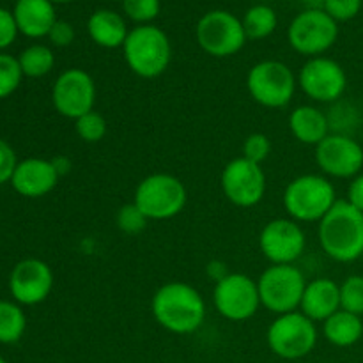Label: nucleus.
Returning a JSON list of instances; mask_svg holds the SVG:
<instances>
[{
    "mask_svg": "<svg viewBox=\"0 0 363 363\" xmlns=\"http://www.w3.org/2000/svg\"><path fill=\"white\" fill-rule=\"evenodd\" d=\"M152 315L167 332L188 335L197 332L206 319V301L194 286L186 282L163 284L152 296Z\"/></svg>",
    "mask_w": 363,
    "mask_h": 363,
    "instance_id": "obj_1",
    "label": "nucleus"
},
{
    "mask_svg": "<svg viewBox=\"0 0 363 363\" xmlns=\"http://www.w3.org/2000/svg\"><path fill=\"white\" fill-rule=\"evenodd\" d=\"M319 245L337 262H354L363 255V213L347 201H337L319 222Z\"/></svg>",
    "mask_w": 363,
    "mask_h": 363,
    "instance_id": "obj_2",
    "label": "nucleus"
},
{
    "mask_svg": "<svg viewBox=\"0 0 363 363\" xmlns=\"http://www.w3.org/2000/svg\"><path fill=\"white\" fill-rule=\"evenodd\" d=\"M128 67L140 78H158L169 69L172 46L169 35L156 25H137L123 45Z\"/></svg>",
    "mask_w": 363,
    "mask_h": 363,
    "instance_id": "obj_3",
    "label": "nucleus"
},
{
    "mask_svg": "<svg viewBox=\"0 0 363 363\" xmlns=\"http://www.w3.org/2000/svg\"><path fill=\"white\" fill-rule=\"evenodd\" d=\"M335 202V188L321 174L298 176L284 191V208L298 223H319Z\"/></svg>",
    "mask_w": 363,
    "mask_h": 363,
    "instance_id": "obj_4",
    "label": "nucleus"
},
{
    "mask_svg": "<svg viewBox=\"0 0 363 363\" xmlns=\"http://www.w3.org/2000/svg\"><path fill=\"white\" fill-rule=\"evenodd\" d=\"M188 201L183 181L172 174L158 172L144 177L135 188L133 204L147 220H170L179 215Z\"/></svg>",
    "mask_w": 363,
    "mask_h": 363,
    "instance_id": "obj_5",
    "label": "nucleus"
},
{
    "mask_svg": "<svg viewBox=\"0 0 363 363\" xmlns=\"http://www.w3.org/2000/svg\"><path fill=\"white\" fill-rule=\"evenodd\" d=\"M307 280L294 264H272L257 280L261 305L277 315L300 308Z\"/></svg>",
    "mask_w": 363,
    "mask_h": 363,
    "instance_id": "obj_6",
    "label": "nucleus"
},
{
    "mask_svg": "<svg viewBox=\"0 0 363 363\" xmlns=\"http://www.w3.org/2000/svg\"><path fill=\"white\" fill-rule=\"evenodd\" d=\"M339 39V23L323 7H311L294 16L287 28V41L305 57H321Z\"/></svg>",
    "mask_w": 363,
    "mask_h": 363,
    "instance_id": "obj_7",
    "label": "nucleus"
},
{
    "mask_svg": "<svg viewBox=\"0 0 363 363\" xmlns=\"http://www.w3.org/2000/svg\"><path fill=\"white\" fill-rule=\"evenodd\" d=\"M266 340L273 353L284 360L308 357L318 344V328L303 312L282 314L269 325Z\"/></svg>",
    "mask_w": 363,
    "mask_h": 363,
    "instance_id": "obj_8",
    "label": "nucleus"
},
{
    "mask_svg": "<svg viewBox=\"0 0 363 363\" xmlns=\"http://www.w3.org/2000/svg\"><path fill=\"white\" fill-rule=\"evenodd\" d=\"M296 77L280 60H261L247 74V89L252 99L266 108H284L296 92Z\"/></svg>",
    "mask_w": 363,
    "mask_h": 363,
    "instance_id": "obj_9",
    "label": "nucleus"
},
{
    "mask_svg": "<svg viewBox=\"0 0 363 363\" xmlns=\"http://www.w3.org/2000/svg\"><path fill=\"white\" fill-rule=\"evenodd\" d=\"M195 38L199 46L216 59L236 55L247 43V34L240 18L223 9L206 13L197 21Z\"/></svg>",
    "mask_w": 363,
    "mask_h": 363,
    "instance_id": "obj_10",
    "label": "nucleus"
},
{
    "mask_svg": "<svg viewBox=\"0 0 363 363\" xmlns=\"http://www.w3.org/2000/svg\"><path fill=\"white\" fill-rule=\"evenodd\" d=\"M213 303L216 312L227 321H248L261 307L257 280L250 279L245 273H229L215 284Z\"/></svg>",
    "mask_w": 363,
    "mask_h": 363,
    "instance_id": "obj_11",
    "label": "nucleus"
},
{
    "mask_svg": "<svg viewBox=\"0 0 363 363\" xmlns=\"http://www.w3.org/2000/svg\"><path fill=\"white\" fill-rule=\"evenodd\" d=\"M52 101L57 112L66 119L78 117L94 110L96 84L87 71L71 67L59 74L52 89Z\"/></svg>",
    "mask_w": 363,
    "mask_h": 363,
    "instance_id": "obj_12",
    "label": "nucleus"
},
{
    "mask_svg": "<svg viewBox=\"0 0 363 363\" xmlns=\"http://www.w3.org/2000/svg\"><path fill=\"white\" fill-rule=\"evenodd\" d=\"M222 190L238 208H254L264 199L266 174L261 165L247 158H234L222 172Z\"/></svg>",
    "mask_w": 363,
    "mask_h": 363,
    "instance_id": "obj_13",
    "label": "nucleus"
},
{
    "mask_svg": "<svg viewBox=\"0 0 363 363\" xmlns=\"http://www.w3.org/2000/svg\"><path fill=\"white\" fill-rule=\"evenodd\" d=\"M298 85L318 103H333L346 92L347 77L344 67L328 57H312L298 74Z\"/></svg>",
    "mask_w": 363,
    "mask_h": 363,
    "instance_id": "obj_14",
    "label": "nucleus"
},
{
    "mask_svg": "<svg viewBox=\"0 0 363 363\" xmlns=\"http://www.w3.org/2000/svg\"><path fill=\"white\" fill-rule=\"evenodd\" d=\"M307 238L293 218H275L262 227L259 248L272 264H294L303 255Z\"/></svg>",
    "mask_w": 363,
    "mask_h": 363,
    "instance_id": "obj_15",
    "label": "nucleus"
},
{
    "mask_svg": "<svg viewBox=\"0 0 363 363\" xmlns=\"http://www.w3.org/2000/svg\"><path fill=\"white\" fill-rule=\"evenodd\" d=\"M315 163L326 176L339 179L357 177L363 169V147L353 137L330 133L315 145Z\"/></svg>",
    "mask_w": 363,
    "mask_h": 363,
    "instance_id": "obj_16",
    "label": "nucleus"
},
{
    "mask_svg": "<svg viewBox=\"0 0 363 363\" xmlns=\"http://www.w3.org/2000/svg\"><path fill=\"white\" fill-rule=\"evenodd\" d=\"M53 289V272L41 259H23L13 268L9 291L20 305H39Z\"/></svg>",
    "mask_w": 363,
    "mask_h": 363,
    "instance_id": "obj_17",
    "label": "nucleus"
},
{
    "mask_svg": "<svg viewBox=\"0 0 363 363\" xmlns=\"http://www.w3.org/2000/svg\"><path fill=\"white\" fill-rule=\"evenodd\" d=\"M60 176L52 160L27 158L18 162L11 184L14 191L27 199H39L48 195L59 183Z\"/></svg>",
    "mask_w": 363,
    "mask_h": 363,
    "instance_id": "obj_18",
    "label": "nucleus"
},
{
    "mask_svg": "<svg viewBox=\"0 0 363 363\" xmlns=\"http://www.w3.org/2000/svg\"><path fill=\"white\" fill-rule=\"evenodd\" d=\"M337 311H340V286L335 280L323 277L307 282L300 312L314 323H325Z\"/></svg>",
    "mask_w": 363,
    "mask_h": 363,
    "instance_id": "obj_19",
    "label": "nucleus"
},
{
    "mask_svg": "<svg viewBox=\"0 0 363 363\" xmlns=\"http://www.w3.org/2000/svg\"><path fill=\"white\" fill-rule=\"evenodd\" d=\"M13 16L20 34L32 39L48 38V32L57 21L55 4L50 0H16Z\"/></svg>",
    "mask_w": 363,
    "mask_h": 363,
    "instance_id": "obj_20",
    "label": "nucleus"
},
{
    "mask_svg": "<svg viewBox=\"0 0 363 363\" xmlns=\"http://www.w3.org/2000/svg\"><path fill=\"white\" fill-rule=\"evenodd\" d=\"M89 38L101 48H123L126 41L128 25L123 14L112 9H98L87 20Z\"/></svg>",
    "mask_w": 363,
    "mask_h": 363,
    "instance_id": "obj_21",
    "label": "nucleus"
},
{
    "mask_svg": "<svg viewBox=\"0 0 363 363\" xmlns=\"http://www.w3.org/2000/svg\"><path fill=\"white\" fill-rule=\"evenodd\" d=\"M289 130L298 142L315 147L330 135V121L323 110L301 105L291 112Z\"/></svg>",
    "mask_w": 363,
    "mask_h": 363,
    "instance_id": "obj_22",
    "label": "nucleus"
},
{
    "mask_svg": "<svg viewBox=\"0 0 363 363\" xmlns=\"http://www.w3.org/2000/svg\"><path fill=\"white\" fill-rule=\"evenodd\" d=\"M325 339L337 347H351L363 337V319L347 311H337L323 323Z\"/></svg>",
    "mask_w": 363,
    "mask_h": 363,
    "instance_id": "obj_23",
    "label": "nucleus"
},
{
    "mask_svg": "<svg viewBox=\"0 0 363 363\" xmlns=\"http://www.w3.org/2000/svg\"><path fill=\"white\" fill-rule=\"evenodd\" d=\"M241 23H243L247 39L261 41V39L269 38V35L277 30L279 18H277V13L272 7L259 4V6L250 7V9L245 13Z\"/></svg>",
    "mask_w": 363,
    "mask_h": 363,
    "instance_id": "obj_24",
    "label": "nucleus"
},
{
    "mask_svg": "<svg viewBox=\"0 0 363 363\" xmlns=\"http://www.w3.org/2000/svg\"><path fill=\"white\" fill-rule=\"evenodd\" d=\"M23 77L28 78H41L46 77L55 66V55L52 48L46 45H32L25 48L18 57Z\"/></svg>",
    "mask_w": 363,
    "mask_h": 363,
    "instance_id": "obj_25",
    "label": "nucleus"
},
{
    "mask_svg": "<svg viewBox=\"0 0 363 363\" xmlns=\"http://www.w3.org/2000/svg\"><path fill=\"white\" fill-rule=\"evenodd\" d=\"M27 318L21 307L13 301L0 300V344H14L23 337Z\"/></svg>",
    "mask_w": 363,
    "mask_h": 363,
    "instance_id": "obj_26",
    "label": "nucleus"
},
{
    "mask_svg": "<svg viewBox=\"0 0 363 363\" xmlns=\"http://www.w3.org/2000/svg\"><path fill=\"white\" fill-rule=\"evenodd\" d=\"M74 130H77L78 138L85 144H98L105 138L108 124H106L105 117L99 112L92 110V112L85 113V116L78 117L74 121Z\"/></svg>",
    "mask_w": 363,
    "mask_h": 363,
    "instance_id": "obj_27",
    "label": "nucleus"
},
{
    "mask_svg": "<svg viewBox=\"0 0 363 363\" xmlns=\"http://www.w3.org/2000/svg\"><path fill=\"white\" fill-rule=\"evenodd\" d=\"M23 71L16 57L0 53V99L9 98L20 87Z\"/></svg>",
    "mask_w": 363,
    "mask_h": 363,
    "instance_id": "obj_28",
    "label": "nucleus"
},
{
    "mask_svg": "<svg viewBox=\"0 0 363 363\" xmlns=\"http://www.w3.org/2000/svg\"><path fill=\"white\" fill-rule=\"evenodd\" d=\"M340 308L363 315V275H351L340 284Z\"/></svg>",
    "mask_w": 363,
    "mask_h": 363,
    "instance_id": "obj_29",
    "label": "nucleus"
},
{
    "mask_svg": "<svg viewBox=\"0 0 363 363\" xmlns=\"http://www.w3.org/2000/svg\"><path fill=\"white\" fill-rule=\"evenodd\" d=\"M123 11L126 18L137 25H151L162 11L160 0H123Z\"/></svg>",
    "mask_w": 363,
    "mask_h": 363,
    "instance_id": "obj_30",
    "label": "nucleus"
},
{
    "mask_svg": "<svg viewBox=\"0 0 363 363\" xmlns=\"http://www.w3.org/2000/svg\"><path fill=\"white\" fill-rule=\"evenodd\" d=\"M147 216L131 202V204L123 206L116 215L117 229L124 234H138L147 227Z\"/></svg>",
    "mask_w": 363,
    "mask_h": 363,
    "instance_id": "obj_31",
    "label": "nucleus"
},
{
    "mask_svg": "<svg viewBox=\"0 0 363 363\" xmlns=\"http://www.w3.org/2000/svg\"><path fill=\"white\" fill-rule=\"evenodd\" d=\"M272 152V140L264 133H250L243 142V158L261 165Z\"/></svg>",
    "mask_w": 363,
    "mask_h": 363,
    "instance_id": "obj_32",
    "label": "nucleus"
},
{
    "mask_svg": "<svg viewBox=\"0 0 363 363\" xmlns=\"http://www.w3.org/2000/svg\"><path fill=\"white\" fill-rule=\"evenodd\" d=\"M363 0H323V9L337 21H350L360 13Z\"/></svg>",
    "mask_w": 363,
    "mask_h": 363,
    "instance_id": "obj_33",
    "label": "nucleus"
},
{
    "mask_svg": "<svg viewBox=\"0 0 363 363\" xmlns=\"http://www.w3.org/2000/svg\"><path fill=\"white\" fill-rule=\"evenodd\" d=\"M16 165L18 160L14 149L6 140L0 138V184L7 183V181L11 183V177H13Z\"/></svg>",
    "mask_w": 363,
    "mask_h": 363,
    "instance_id": "obj_34",
    "label": "nucleus"
},
{
    "mask_svg": "<svg viewBox=\"0 0 363 363\" xmlns=\"http://www.w3.org/2000/svg\"><path fill=\"white\" fill-rule=\"evenodd\" d=\"M18 35V25L11 11L0 7V50L7 48L14 43Z\"/></svg>",
    "mask_w": 363,
    "mask_h": 363,
    "instance_id": "obj_35",
    "label": "nucleus"
},
{
    "mask_svg": "<svg viewBox=\"0 0 363 363\" xmlns=\"http://www.w3.org/2000/svg\"><path fill=\"white\" fill-rule=\"evenodd\" d=\"M48 39L53 46H59V48L69 46L71 43L74 41L73 25L67 23V21L64 20H57L55 23H53L52 30L48 32Z\"/></svg>",
    "mask_w": 363,
    "mask_h": 363,
    "instance_id": "obj_36",
    "label": "nucleus"
},
{
    "mask_svg": "<svg viewBox=\"0 0 363 363\" xmlns=\"http://www.w3.org/2000/svg\"><path fill=\"white\" fill-rule=\"evenodd\" d=\"M350 204H353L358 211L363 213V172L353 177L350 188H347V199Z\"/></svg>",
    "mask_w": 363,
    "mask_h": 363,
    "instance_id": "obj_37",
    "label": "nucleus"
},
{
    "mask_svg": "<svg viewBox=\"0 0 363 363\" xmlns=\"http://www.w3.org/2000/svg\"><path fill=\"white\" fill-rule=\"evenodd\" d=\"M208 275L211 277V279L215 280V284H216V282H218V280H222L223 277L229 275V273H227V266L223 264V262L211 261L208 264Z\"/></svg>",
    "mask_w": 363,
    "mask_h": 363,
    "instance_id": "obj_38",
    "label": "nucleus"
},
{
    "mask_svg": "<svg viewBox=\"0 0 363 363\" xmlns=\"http://www.w3.org/2000/svg\"><path fill=\"white\" fill-rule=\"evenodd\" d=\"M52 162H53V165H55L59 176H64V174H66L67 170L71 169V163H69V160L66 158V156H57V158L52 160Z\"/></svg>",
    "mask_w": 363,
    "mask_h": 363,
    "instance_id": "obj_39",
    "label": "nucleus"
},
{
    "mask_svg": "<svg viewBox=\"0 0 363 363\" xmlns=\"http://www.w3.org/2000/svg\"><path fill=\"white\" fill-rule=\"evenodd\" d=\"M52 4H67V2H73V0H50Z\"/></svg>",
    "mask_w": 363,
    "mask_h": 363,
    "instance_id": "obj_40",
    "label": "nucleus"
},
{
    "mask_svg": "<svg viewBox=\"0 0 363 363\" xmlns=\"http://www.w3.org/2000/svg\"><path fill=\"white\" fill-rule=\"evenodd\" d=\"M0 363H7V362H6V360H4V358H2V357H0Z\"/></svg>",
    "mask_w": 363,
    "mask_h": 363,
    "instance_id": "obj_41",
    "label": "nucleus"
},
{
    "mask_svg": "<svg viewBox=\"0 0 363 363\" xmlns=\"http://www.w3.org/2000/svg\"><path fill=\"white\" fill-rule=\"evenodd\" d=\"M121 2H123V0H121Z\"/></svg>",
    "mask_w": 363,
    "mask_h": 363,
    "instance_id": "obj_42",
    "label": "nucleus"
}]
</instances>
